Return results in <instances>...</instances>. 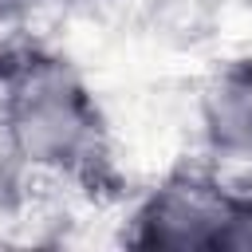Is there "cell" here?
I'll return each mask as SVG.
<instances>
[{"instance_id": "cell-1", "label": "cell", "mask_w": 252, "mask_h": 252, "mask_svg": "<svg viewBox=\"0 0 252 252\" xmlns=\"http://www.w3.org/2000/svg\"><path fill=\"white\" fill-rule=\"evenodd\" d=\"M0 118L24 177L87 193H102L118 181L110 122L98 98L63 59L32 43H4Z\"/></svg>"}, {"instance_id": "cell-2", "label": "cell", "mask_w": 252, "mask_h": 252, "mask_svg": "<svg viewBox=\"0 0 252 252\" xmlns=\"http://www.w3.org/2000/svg\"><path fill=\"white\" fill-rule=\"evenodd\" d=\"M122 240L154 252H252V193L213 165L169 169L138 197Z\"/></svg>"}, {"instance_id": "cell-3", "label": "cell", "mask_w": 252, "mask_h": 252, "mask_svg": "<svg viewBox=\"0 0 252 252\" xmlns=\"http://www.w3.org/2000/svg\"><path fill=\"white\" fill-rule=\"evenodd\" d=\"M197 122L213 169L252 193V55L224 59L197 94Z\"/></svg>"}, {"instance_id": "cell-4", "label": "cell", "mask_w": 252, "mask_h": 252, "mask_svg": "<svg viewBox=\"0 0 252 252\" xmlns=\"http://www.w3.org/2000/svg\"><path fill=\"white\" fill-rule=\"evenodd\" d=\"M24 0H0V12H20Z\"/></svg>"}, {"instance_id": "cell-5", "label": "cell", "mask_w": 252, "mask_h": 252, "mask_svg": "<svg viewBox=\"0 0 252 252\" xmlns=\"http://www.w3.org/2000/svg\"><path fill=\"white\" fill-rule=\"evenodd\" d=\"M224 4H244V8H252V0H224Z\"/></svg>"}]
</instances>
